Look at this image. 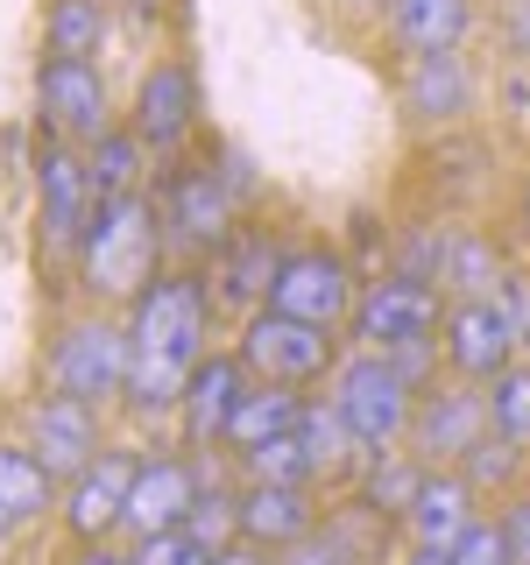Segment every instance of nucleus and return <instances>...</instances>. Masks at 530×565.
I'll list each match as a JSON object with an SVG mask.
<instances>
[{
  "mask_svg": "<svg viewBox=\"0 0 530 565\" xmlns=\"http://www.w3.org/2000/svg\"><path fill=\"white\" fill-rule=\"evenodd\" d=\"M120 318H128V396H120V411L135 424H156L177 411L184 382L199 375V361L212 353L220 305H212L205 269H177L170 262Z\"/></svg>",
  "mask_w": 530,
  "mask_h": 565,
  "instance_id": "1",
  "label": "nucleus"
},
{
  "mask_svg": "<svg viewBox=\"0 0 530 565\" xmlns=\"http://www.w3.org/2000/svg\"><path fill=\"white\" fill-rule=\"evenodd\" d=\"M163 269H170V241H163V212H156V184L128 191V199H99L78 255H71V282H78L85 311H128Z\"/></svg>",
  "mask_w": 530,
  "mask_h": 565,
  "instance_id": "2",
  "label": "nucleus"
},
{
  "mask_svg": "<svg viewBox=\"0 0 530 565\" xmlns=\"http://www.w3.org/2000/svg\"><path fill=\"white\" fill-rule=\"evenodd\" d=\"M156 212H163V241L177 269H205L241 226V191L220 170V156H184V163L156 170Z\"/></svg>",
  "mask_w": 530,
  "mask_h": 565,
  "instance_id": "3",
  "label": "nucleus"
},
{
  "mask_svg": "<svg viewBox=\"0 0 530 565\" xmlns=\"http://www.w3.org/2000/svg\"><path fill=\"white\" fill-rule=\"evenodd\" d=\"M43 388L106 417L128 396V318L120 311H71L43 347Z\"/></svg>",
  "mask_w": 530,
  "mask_h": 565,
  "instance_id": "4",
  "label": "nucleus"
},
{
  "mask_svg": "<svg viewBox=\"0 0 530 565\" xmlns=\"http://www.w3.org/2000/svg\"><path fill=\"white\" fill-rule=\"evenodd\" d=\"M318 396L340 411V424L353 431V446H361V452H389V446H403V438H411V417H417V396H424V388L403 375L389 353L347 347V361L332 367V382L318 388Z\"/></svg>",
  "mask_w": 530,
  "mask_h": 565,
  "instance_id": "5",
  "label": "nucleus"
},
{
  "mask_svg": "<svg viewBox=\"0 0 530 565\" xmlns=\"http://www.w3.org/2000/svg\"><path fill=\"white\" fill-rule=\"evenodd\" d=\"M234 353L255 382H276V388H318L332 382V367L347 361V332H326V326H305V318H283V311H247L234 326Z\"/></svg>",
  "mask_w": 530,
  "mask_h": 565,
  "instance_id": "6",
  "label": "nucleus"
},
{
  "mask_svg": "<svg viewBox=\"0 0 530 565\" xmlns=\"http://www.w3.org/2000/svg\"><path fill=\"white\" fill-rule=\"evenodd\" d=\"M438 326H446V290L432 282H411L396 269H375L353 297V318H347V347L361 353H424L438 347Z\"/></svg>",
  "mask_w": 530,
  "mask_h": 565,
  "instance_id": "7",
  "label": "nucleus"
},
{
  "mask_svg": "<svg viewBox=\"0 0 530 565\" xmlns=\"http://www.w3.org/2000/svg\"><path fill=\"white\" fill-rule=\"evenodd\" d=\"M361 269L347 262V247L332 241H290L269 276V311L283 318H305V326H326V332H347L353 318V297H361Z\"/></svg>",
  "mask_w": 530,
  "mask_h": 565,
  "instance_id": "8",
  "label": "nucleus"
},
{
  "mask_svg": "<svg viewBox=\"0 0 530 565\" xmlns=\"http://www.w3.org/2000/svg\"><path fill=\"white\" fill-rule=\"evenodd\" d=\"M199 120H205V93H199L191 57H156L135 78V99H128V114H120V128L170 170V163H184V149L199 141Z\"/></svg>",
  "mask_w": 530,
  "mask_h": 565,
  "instance_id": "9",
  "label": "nucleus"
},
{
  "mask_svg": "<svg viewBox=\"0 0 530 565\" xmlns=\"http://www.w3.org/2000/svg\"><path fill=\"white\" fill-rule=\"evenodd\" d=\"M35 128H43V141H64V149H99L120 128L106 71L78 57H43L35 64Z\"/></svg>",
  "mask_w": 530,
  "mask_h": 565,
  "instance_id": "10",
  "label": "nucleus"
},
{
  "mask_svg": "<svg viewBox=\"0 0 530 565\" xmlns=\"http://www.w3.org/2000/svg\"><path fill=\"white\" fill-rule=\"evenodd\" d=\"M93 205H99V191H93V170H85V149L35 141V247H43L50 262L71 269Z\"/></svg>",
  "mask_w": 530,
  "mask_h": 565,
  "instance_id": "11",
  "label": "nucleus"
},
{
  "mask_svg": "<svg viewBox=\"0 0 530 565\" xmlns=\"http://www.w3.org/2000/svg\"><path fill=\"white\" fill-rule=\"evenodd\" d=\"M509 361H523V326L509 318L502 297H467V305H446V326H438V367L453 382L488 388Z\"/></svg>",
  "mask_w": 530,
  "mask_h": 565,
  "instance_id": "12",
  "label": "nucleus"
},
{
  "mask_svg": "<svg viewBox=\"0 0 530 565\" xmlns=\"http://www.w3.org/2000/svg\"><path fill=\"white\" fill-rule=\"evenodd\" d=\"M255 388V375L241 367V353L234 347H212L205 361H199V375L184 382V396H177V452H191V459H205V452H226V431H234V411H241V396Z\"/></svg>",
  "mask_w": 530,
  "mask_h": 565,
  "instance_id": "13",
  "label": "nucleus"
},
{
  "mask_svg": "<svg viewBox=\"0 0 530 565\" xmlns=\"http://www.w3.org/2000/svg\"><path fill=\"white\" fill-rule=\"evenodd\" d=\"M135 446H106L85 473L57 488V523L71 544H114L128 530V488H135Z\"/></svg>",
  "mask_w": 530,
  "mask_h": 565,
  "instance_id": "14",
  "label": "nucleus"
},
{
  "mask_svg": "<svg viewBox=\"0 0 530 565\" xmlns=\"http://www.w3.org/2000/svg\"><path fill=\"white\" fill-rule=\"evenodd\" d=\"M488 438V388L474 382H453L438 375L432 388L417 396V417H411V446L424 467H467V452Z\"/></svg>",
  "mask_w": 530,
  "mask_h": 565,
  "instance_id": "15",
  "label": "nucleus"
},
{
  "mask_svg": "<svg viewBox=\"0 0 530 565\" xmlns=\"http://www.w3.org/2000/svg\"><path fill=\"white\" fill-rule=\"evenodd\" d=\"M205 488V467L177 446H156L135 459V488H128V530L120 537L141 544V537H163V530H184L191 523V502Z\"/></svg>",
  "mask_w": 530,
  "mask_h": 565,
  "instance_id": "16",
  "label": "nucleus"
},
{
  "mask_svg": "<svg viewBox=\"0 0 530 565\" xmlns=\"http://www.w3.org/2000/svg\"><path fill=\"white\" fill-rule=\"evenodd\" d=\"M22 446L43 459V473L64 488L71 473H85V467L106 452V417L85 411V403H71V396H50V388H43V396L22 411Z\"/></svg>",
  "mask_w": 530,
  "mask_h": 565,
  "instance_id": "17",
  "label": "nucleus"
},
{
  "mask_svg": "<svg viewBox=\"0 0 530 565\" xmlns=\"http://www.w3.org/2000/svg\"><path fill=\"white\" fill-rule=\"evenodd\" d=\"M474 99H481V78H474L467 50H453V57H403V71H396V106L411 128L446 135L474 114Z\"/></svg>",
  "mask_w": 530,
  "mask_h": 565,
  "instance_id": "18",
  "label": "nucleus"
},
{
  "mask_svg": "<svg viewBox=\"0 0 530 565\" xmlns=\"http://www.w3.org/2000/svg\"><path fill=\"white\" fill-rule=\"evenodd\" d=\"M474 516H488L481 488H474L459 467H424V488H417V502L403 509L396 537L411 544V552H453Z\"/></svg>",
  "mask_w": 530,
  "mask_h": 565,
  "instance_id": "19",
  "label": "nucleus"
},
{
  "mask_svg": "<svg viewBox=\"0 0 530 565\" xmlns=\"http://www.w3.org/2000/svg\"><path fill=\"white\" fill-rule=\"evenodd\" d=\"M326 488H290V481H241V544L255 552H290L326 523Z\"/></svg>",
  "mask_w": 530,
  "mask_h": 565,
  "instance_id": "20",
  "label": "nucleus"
},
{
  "mask_svg": "<svg viewBox=\"0 0 530 565\" xmlns=\"http://www.w3.org/2000/svg\"><path fill=\"white\" fill-rule=\"evenodd\" d=\"M382 43L396 57H453V50L474 43L481 29V8L474 0H382Z\"/></svg>",
  "mask_w": 530,
  "mask_h": 565,
  "instance_id": "21",
  "label": "nucleus"
},
{
  "mask_svg": "<svg viewBox=\"0 0 530 565\" xmlns=\"http://www.w3.org/2000/svg\"><path fill=\"white\" fill-rule=\"evenodd\" d=\"M283 262V241L269 234V226H234V241L220 247V255L205 262V282H212V305H220V318H241L269 305V276Z\"/></svg>",
  "mask_w": 530,
  "mask_h": 565,
  "instance_id": "22",
  "label": "nucleus"
},
{
  "mask_svg": "<svg viewBox=\"0 0 530 565\" xmlns=\"http://www.w3.org/2000/svg\"><path fill=\"white\" fill-rule=\"evenodd\" d=\"M517 276V255L495 226L453 220V255H446V305H467V297H502V282Z\"/></svg>",
  "mask_w": 530,
  "mask_h": 565,
  "instance_id": "23",
  "label": "nucleus"
},
{
  "mask_svg": "<svg viewBox=\"0 0 530 565\" xmlns=\"http://www.w3.org/2000/svg\"><path fill=\"white\" fill-rule=\"evenodd\" d=\"M305 411H311L305 388L255 382V388L241 396V411H234V431H226V459H241V452H255V446H276V438H290L297 424H305Z\"/></svg>",
  "mask_w": 530,
  "mask_h": 565,
  "instance_id": "24",
  "label": "nucleus"
},
{
  "mask_svg": "<svg viewBox=\"0 0 530 565\" xmlns=\"http://www.w3.org/2000/svg\"><path fill=\"white\" fill-rule=\"evenodd\" d=\"M43 509H57V481L43 473V459H35L22 438H0V544L14 537V530H29Z\"/></svg>",
  "mask_w": 530,
  "mask_h": 565,
  "instance_id": "25",
  "label": "nucleus"
},
{
  "mask_svg": "<svg viewBox=\"0 0 530 565\" xmlns=\"http://www.w3.org/2000/svg\"><path fill=\"white\" fill-rule=\"evenodd\" d=\"M114 43V0H50L43 8V57L99 64Z\"/></svg>",
  "mask_w": 530,
  "mask_h": 565,
  "instance_id": "26",
  "label": "nucleus"
},
{
  "mask_svg": "<svg viewBox=\"0 0 530 565\" xmlns=\"http://www.w3.org/2000/svg\"><path fill=\"white\" fill-rule=\"evenodd\" d=\"M417 488H424V459L411 446H389V452H368L361 459V473H353V502L361 509H375V516L389 523H403V509L417 502Z\"/></svg>",
  "mask_w": 530,
  "mask_h": 565,
  "instance_id": "27",
  "label": "nucleus"
},
{
  "mask_svg": "<svg viewBox=\"0 0 530 565\" xmlns=\"http://www.w3.org/2000/svg\"><path fill=\"white\" fill-rule=\"evenodd\" d=\"M85 170H93V191H99V199H128V191H149L156 184V156L141 149L128 128H114L99 149H85Z\"/></svg>",
  "mask_w": 530,
  "mask_h": 565,
  "instance_id": "28",
  "label": "nucleus"
},
{
  "mask_svg": "<svg viewBox=\"0 0 530 565\" xmlns=\"http://www.w3.org/2000/svg\"><path fill=\"white\" fill-rule=\"evenodd\" d=\"M446 255H453V220L438 212V220H411V234L389 247L382 269L411 276V282H432V290H446Z\"/></svg>",
  "mask_w": 530,
  "mask_h": 565,
  "instance_id": "29",
  "label": "nucleus"
},
{
  "mask_svg": "<svg viewBox=\"0 0 530 565\" xmlns=\"http://www.w3.org/2000/svg\"><path fill=\"white\" fill-rule=\"evenodd\" d=\"M459 473L481 488V502H488V494H495V502H509L517 488H530V446H509V438L488 431L481 446L467 452V467H459Z\"/></svg>",
  "mask_w": 530,
  "mask_h": 565,
  "instance_id": "30",
  "label": "nucleus"
},
{
  "mask_svg": "<svg viewBox=\"0 0 530 565\" xmlns=\"http://www.w3.org/2000/svg\"><path fill=\"white\" fill-rule=\"evenodd\" d=\"M488 431L509 438V446H530V353L488 382Z\"/></svg>",
  "mask_w": 530,
  "mask_h": 565,
  "instance_id": "31",
  "label": "nucleus"
},
{
  "mask_svg": "<svg viewBox=\"0 0 530 565\" xmlns=\"http://www.w3.org/2000/svg\"><path fill=\"white\" fill-rule=\"evenodd\" d=\"M234 473L241 481H290V488H318V467H311V452H305V438H276V446H255V452H241L234 459Z\"/></svg>",
  "mask_w": 530,
  "mask_h": 565,
  "instance_id": "32",
  "label": "nucleus"
},
{
  "mask_svg": "<svg viewBox=\"0 0 530 565\" xmlns=\"http://www.w3.org/2000/svg\"><path fill=\"white\" fill-rule=\"evenodd\" d=\"M446 558H453V565H517V558H509V530H502V516H495V509L467 523V537H459Z\"/></svg>",
  "mask_w": 530,
  "mask_h": 565,
  "instance_id": "33",
  "label": "nucleus"
},
{
  "mask_svg": "<svg viewBox=\"0 0 530 565\" xmlns=\"http://www.w3.org/2000/svg\"><path fill=\"white\" fill-rule=\"evenodd\" d=\"M135 565H212V544H199L191 530H163V537H141L128 544Z\"/></svg>",
  "mask_w": 530,
  "mask_h": 565,
  "instance_id": "34",
  "label": "nucleus"
},
{
  "mask_svg": "<svg viewBox=\"0 0 530 565\" xmlns=\"http://www.w3.org/2000/svg\"><path fill=\"white\" fill-rule=\"evenodd\" d=\"M276 565H361V552L340 537L332 523H318L305 544H290V552H276Z\"/></svg>",
  "mask_w": 530,
  "mask_h": 565,
  "instance_id": "35",
  "label": "nucleus"
},
{
  "mask_svg": "<svg viewBox=\"0 0 530 565\" xmlns=\"http://www.w3.org/2000/svg\"><path fill=\"white\" fill-rule=\"evenodd\" d=\"M495 516H502V530H509V558L530 565V488H517L509 502H495Z\"/></svg>",
  "mask_w": 530,
  "mask_h": 565,
  "instance_id": "36",
  "label": "nucleus"
},
{
  "mask_svg": "<svg viewBox=\"0 0 530 565\" xmlns=\"http://www.w3.org/2000/svg\"><path fill=\"white\" fill-rule=\"evenodd\" d=\"M495 99H502L517 120H530V64H509L502 78H495Z\"/></svg>",
  "mask_w": 530,
  "mask_h": 565,
  "instance_id": "37",
  "label": "nucleus"
},
{
  "mask_svg": "<svg viewBox=\"0 0 530 565\" xmlns=\"http://www.w3.org/2000/svg\"><path fill=\"white\" fill-rule=\"evenodd\" d=\"M502 29H509V50H517V64H530V0H509V8H502Z\"/></svg>",
  "mask_w": 530,
  "mask_h": 565,
  "instance_id": "38",
  "label": "nucleus"
},
{
  "mask_svg": "<svg viewBox=\"0 0 530 565\" xmlns=\"http://www.w3.org/2000/svg\"><path fill=\"white\" fill-rule=\"evenodd\" d=\"M71 565H135V552H120V544H78Z\"/></svg>",
  "mask_w": 530,
  "mask_h": 565,
  "instance_id": "39",
  "label": "nucleus"
},
{
  "mask_svg": "<svg viewBox=\"0 0 530 565\" xmlns=\"http://www.w3.org/2000/svg\"><path fill=\"white\" fill-rule=\"evenodd\" d=\"M212 565H276V552H255V544H226V552H212Z\"/></svg>",
  "mask_w": 530,
  "mask_h": 565,
  "instance_id": "40",
  "label": "nucleus"
},
{
  "mask_svg": "<svg viewBox=\"0 0 530 565\" xmlns=\"http://www.w3.org/2000/svg\"><path fill=\"white\" fill-rule=\"evenodd\" d=\"M396 565H453V558H446V552H411V544H403V558H396Z\"/></svg>",
  "mask_w": 530,
  "mask_h": 565,
  "instance_id": "41",
  "label": "nucleus"
},
{
  "mask_svg": "<svg viewBox=\"0 0 530 565\" xmlns=\"http://www.w3.org/2000/svg\"><path fill=\"white\" fill-rule=\"evenodd\" d=\"M517 220L530 226V170H523V184H517Z\"/></svg>",
  "mask_w": 530,
  "mask_h": 565,
  "instance_id": "42",
  "label": "nucleus"
},
{
  "mask_svg": "<svg viewBox=\"0 0 530 565\" xmlns=\"http://www.w3.org/2000/svg\"><path fill=\"white\" fill-rule=\"evenodd\" d=\"M523 353H530V340H523Z\"/></svg>",
  "mask_w": 530,
  "mask_h": 565,
  "instance_id": "43",
  "label": "nucleus"
},
{
  "mask_svg": "<svg viewBox=\"0 0 530 565\" xmlns=\"http://www.w3.org/2000/svg\"><path fill=\"white\" fill-rule=\"evenodd\" d=\"M149 8H156V0H149Z\"/></svg>",
  "mask_w": 530,
  "mask_h": 565,
  "instance_id": "44",
  "label": "nucleus"
}]
</instances>
